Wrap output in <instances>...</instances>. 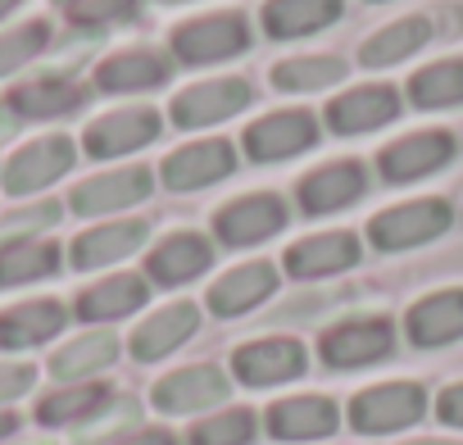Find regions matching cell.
<instances>
[{"label": "cell", "mask_w": 463, "mask_h": 445, "mask_svg": "<svg viewBox=\"0 0 463 445\" xmlns=\"http://www.w3.org/2000/svg\"><path fill=\"white\" fill-rule=\"evenodd\" d=\"M250 42L255 33L241 10H213V14H195L177 24L168 37V55L182 69H209V64H227V60L246 55Z\"/></svg>", "instance_id": "6da1fadb"}, {"label": "cell", "mask_w": 463, "mask_h": 445, "mask_svg": "<svg viewBox=\"0 0 463 445\" xmlns=\"http://www.w3.org/2000/svg\"><path fill=\"white\" fill-rule=\"evenodd\" d=\"M449 228H454V204L445 195H422V200H404V204L373 213L368 241L382 255H400V251H418V246L440 241Z\"/></svg>", "instance_id": "7a4b0ae2"}, {"label": "cell", "mask_w": 463, "mask_h": 445, "mask_svg": "<svg viewBox=\"0 0 463 445\" xmlns=\"http://www.w3.org/2000/svg\"><path fill=\"white\" fill-rule=\"evenodd\" d=\"M73 164H78V141L73 137H64V132L33 137L0 164V191L14 195V200L37 195V191L55 186L64 173H73Z\"/></svg>", "instance_id": "3957f363"}, {"label": "cell", "mask_w": 463, "mask_h": 445, "mask_svg": "<svg viewBox=\"0 0 463 445\" xmlns=\"http://www.w3.org/2000/svg\"><path fill=\"white\" fill-rule=\"evenodd\" d=\"M255 105V87L246 78H209V82H191L168 100V123L177 132H200V128H218L227 118H237Z\"/></svg>", "instance_id": "277c9868"}, {"label": "cell", "mask_w": 463, "mask_h": 445, "mask_svg": "<svg viewBox=\"0 0 463 445\" xmlns=\"http://www.w3.org/2000/svg\"><path fill=\"white\" fill-rule=\"evenodd\" d=\"M159 137H164L159 109H150V105H128V109H109V114L91 118V123L82 128L78 150L91 155L96 164H109V159H123V155H137V150L155 146Z\"/></svg>", "instance_id": "5b68a950"}, {"label": "cell", "mask_w": 463, "mask_h": 445, "mask_svg": "<svg viewBox=\"0 0 463 445\" xmlns=\"http://www.w3.org/2000/svg\"><path fill=\"white\" fill-rule=\"evenodd\" d=\"M287 218H291V209H287V200L278 191H250V195L227 200L213 213V237L227 251L264 246V241H273L287 228Z\"/></svg>", "instance_id": "8992f818"}, {"label": "cell", "mask_w": 463, "mask_h": 445, "mask_svg": "<svg viewBox=\"0 0 463 445\" xmlns=\"http://www.w3.org/2000/svg\"><path fill=\"white\" fill-rule=\"evenodd\" d=\"M454 155H458L454 132H445V128H422V132H409V137H400V141H386V146L377 150V173H382V182H391V186H413V182H422V177L449 168Z\"/></svg>", "instance_id": "52a82bcc"}, {"label": "cell", "mask_w": 463, "mask_h": 445, "mask_svg": "<svg viewBox=\"0 0 463 445\" xmlns=\"http://www.w3.org/2000/svg\"><path fill=\"white\" fill-rule=\"evenodd\" d=\"M237 173V146L227 137H204V141H186L177 146L173 155L159 159V182L177 195L186 191H204V186H218Z\"/></svg>", "instance_id": "ba28073f"}, {"label": "cell", "mask_w": 463, "mask_h": 445, "mask_svg": "<svg viewBox=\"0 0 463 445\" xmlns=\"http://www.w3.org/2000/svg\"><path fill=\"white\" fill-rule=\"evenodd\" d=\"M318 146V114L309 109H273L255 118L241 137V150L250 164H287Z\"/></svg>", "instance_id": "9c48e42d"}, {"label": "cell", "mask_w": 463, "mask_h": 445, "mask_svg": "<svg viewBox=\"0 0 463 445\" xmlns=\"http://www.w3.org/2000/svg\"><path fill=\"white\" fill-rule=\"evenodd\" d=\"M395 355V323L391 318H345L318 336V359L336 373L368 368Z\"/></svg>", "instance_id": "30bf717a"}, {"label": "cell", "mask_w": 463, "mask_h": 445, "mask_svg": "<svg viewBox=\"0 0 463 445\" xmlns=\"http://www.w3.org/2000/svg\"><path fill=\"white\" fill-rule=\"evenodd\" d=\"M422 413H427V391L418 382H382V386H368L350 400V427L364 436L404 431Z\"/></svg>", "instance_id": "8fae6325"}, {"label": "cell", "mask_w": 463, "mask_h": 445, "mask_svg": "<svg viewBox=\"0 0 463 445\" xmlns=\"http://www.w3.org/2000/svg\"><path fill=\"white\" fill-rule=\"evenodd\" d=\"M155 191V173L146 164H128V168H105L82 177L69 191V209L78 218H105V213H123L132 204H141Z\"/></svg>", "instance_id": "7c38bea8"}, {"label": "cell", "mask_w": 463, "mask_h": 445, "mask_svg": "<svg viewBox=\"0 0 463 445\" xmlns=\"http://www.w3.org/2000/svg\"><path fill=\"white\" fill-rule=\"evenodd\" d=\"M400 109H404L400 87H391V82H368V87H350V91L332 96L327 109H323V123H327L336 137H368V132L395 123Z\"/></svg>", "instance_id": "4fadbf2b"}, {"label": "cell", "mask_w": 463, "mask_h": 445, "mask_svg": "<svg viewBox=\"0 0 463 445\" xmlns=\"http://www.w3.org/2000/svg\"><path fill=\"white\" fill-rule=\"evenodd\" d=\"M309 368V350L296 336H264V341H246L232 355V377L241 386L269 391L282 382H296Z\"/></svg>", "instance_id": "5bb4252c"}, {"label": "cell", "mask_w": 463, "mask_h": 445, "mask_svg": "<svg viewBox=\"0 0 463 445\" xmlns=\"http://www.w3.org/2000/svg\"><path fill=\"white\" fill-rule=\"evenodd\" d=\"M168 78H173V55L155 46H123L96 64L91 87L100 96H141V91H159Z\"/></svg>", "instance_id": "9a60e30c"}, {"label": "cell", "mask_w": 463, "mask_h": 445, "mask_svg": "<svg viewBox=\"0 0 463 445\" xmlns=\"http://www.w3.org/2000/svg\"><path fill=\"white\" fill-rule=\"evenodd\" d=\"M364 191H368V168H364V159H332V164H318L314 173H305V177L296 182L300 213H309V218L341 213V209H350L354 200H364Z\"/></svg>", "instance_id": "2e32d148"}, {"label": "cell", "mask_w": 463, "mask_h": 445, "mask_svg": "<svg viewBox=\"0 0 463 445\" xmlns=\"http://www.w3.org/2000/svg\"><path fill=\"white\" fill-rule=\"evenodd\" d=\"M227 395H232V382L218 364H191V368H177V373H168L150 386V404L168 418L227 404Z\"/></svg>", "instance_id": "e0dca14e"}, {"label": "cell", "mask_w": 463, "mask_h": 445, "mask_svg": "<svg viewBox=\"0 0 463 445\" xmlns=\"http://www.w3.org/2000/svg\"><path fill=\"white\" fill-rule=\"evenodd\" d=\"M87 100H91V87H82L69 73H46V78L10 87L5 109L14 118H28V123H55V118H69V114L87 109Z\"/></svg>", "instance_id": "ac0fdd59"}, {"label": "cell", "mask_w": 463, "mask_h": 445, "mask_svg": "<svg viewBox=\"0 0 463 445\" xmlns=\"http://www.w3.org/2000/svg\"><path fill=\"white\" fill-rule=\"evenodd\" d=\"M150 237V222L146 218H109V222H96V228L78 232L73 246H69V264L78 273H96V269H109V264H123L128 255H137Z\"/></svg>", "instance_id": "d6986e66"}, {"label": "cell", "mask_w": 463, "mask_h": 445, "mask_svg": "<svg viewBox=\"0 0 463 445\" xmlns=\"http://www.w3.org/2000/svg\"><path fill=\"white\" fill-rule=\"evenodd\" d=\"M278 282H282L278 264H269V260H250V264L227 269V273L209 287L204 305H209L213 318H241V314L260 309V305L278 291Z\"/></svg>", "instance_id": "ffe728a7"}, {"label": "cell", "mask_w": 463, "mask_h": 445, "mask_svg": "<svg viewBox=\"0 0 463 445\" xmlns=\"http://www.w3.org/2000/svg\"><path fill=\"white\" fill-rule=\"evenodd\" d=\"M364 255L359 237L336 228V232H318V237H300L287 255H282V269L300 282H314V278H336L345 269H354Z\"/></svg>", "instance_id": "44dd1931"}, {"label": "cell", "mask_w": 463, "mask_h": 445, "mask_svg": "<svg viewBox=\"0 0 463 445\" xmlns=\"http://www.w3.org/2000/svg\"><path fill=\"white\" fill-rule=\"evenodd\" d=\"M209 269H213V241L200 237V232H173L146 255V282L150 287H186Z\"/></svg>", "instance_id": "7402d4cb"}, {"label": "cell", "mask_w": 463, "mask_h": 445, "mask_svg": "<svg viewBox=\"0 0 463 445\" xmlns=\"http://www.w3.org/2000/svg\"><path fill=\"white\" fill-rule=\"evenodd\" d=\"M195 332H200V309H195L191 300H173V305L155 309L146 323H137L128 350H132L137 364H159V359H168L177 346H186Z\"/></svg>", "instance_id": "603a6c76"}, {"label": "cell", "mask_w": 463, "mask_h": 445, "mask_svg": "<svg viewBox=\"0 0 463 445\" xmlns=\"http://www.w3.org/2000/svg\"><path fill=\"white\" fill-rule=\"evenodd\" d=\"M404 332L418 350H440V346H454L463 336V287H449V291H431L422 300L409 305L404 314Z\"/></svg>", "instance_id": "cb8c5ba5"}, {"label": "cell", "mask_w": 463, "mask_h": 445, "mask_svg": "<svg viewBox=\"0 0 463 445\" xmlns=\"http://www.w3.org/2000/svg\"><path fill=\"white\" fill-rule=\"evenodd\" d=\"M269 436L273 440H323L341 427V409L327 395H291L269 404Z\"/></svg>", "instance_id": "d4e9b609"}, {"label": "cell", "mask_w": 463, "mask_h": 445, "mask_svg": "<svg viewBox=\"0 0 463 445\" xmlns=\"http://www.w3.org/2000/svg\"><path fill=\"white\" fill-rule=\"evenodd\" d=\"M150 300V282L141 273H109L100 282H91L87 291H78L73 314L82 323H118L128 314H137Z\"/></svg>", "instance_id": "484cf974"}, {"label": "cell", "mask_w": 463, "mask_h": 445, "mask_svg": "<svg viewBox=\"0 0 463 445\" xmlns=\"http://www.w3.org/2000/svg\"><path fill=\"white\" fill-rule=\"evenodd\" d=\"M345 14V0H264L260 24L273 42H300L332 28Z\"/></svg>", "instance_id": "4316f807"}, {"label": "cell", "mask_w": 463, "mask_h": 445, "mask_svg": "<svg viewBox=\"0 0 463 445\" xmlns=\"http://www.w3.org/2000/svg\"><path fill=\"white\" fill-rule=\"evenodd\" d=\"M69 309L60 300H24L0 314V350H33L64 332Z\"/></svg>", "instance_id": "83f0119b"}, {"label": "cell", "mask_w": 463, "mask_h": 445, "mask_svg": "<svg viewBox=\"0 0 463 445\" xmlns=\"http://www.w3.org/2000/svg\"><path fill=\"white\" fill-rule=\"evenodd\" d=\"M118 359V336L114 332H82V336H73V341H64L55 355H51V377L60 382V386H69V382H91L96 373H105L109 364Z\"/></svg>", "instance_id": "f1b7e54d"}, {"label": "cell", "mask_w": 463, "mask_h": 445, "mask_svg": "<svg viewBox=\"0 0 463 445\" xmlns=\"http://www.w3.org/2000/svg\"><path fill=\"white\" fill-rule=\"evenodd\" d=\"M431 37V24L427 14H404V19H391L382 33H373L364 46H359V64L364 69H391V64H404L409 55H418Z\"/></svg>", "instance_id": "f546056e"}, {"label": "cell", "mask_w": 463, "mask_h": 445, "mask_svg": "<svg viewBox=\"0 0 463 445\" xmlns=\"http://www.w3.org/2000/svg\"><path fill=\"white\" fill-rule=\"evenodd\" d=\"M345 73H350V64L341 55H291V60L269 69V82L278 91H291V96H314V91L341 87Z\"/></svg>", "instance_id": "4dcf8cb0"}, {"label": "cell", "mask_w": 463, "mask_h": 445, "mask_svg": "<svg viewBox=\"0 0 463 445\" xmlns=\"http://www.w3.org/2000/svg\"><path fill=\"white\" fill-rule=\"evenodd\" d=\"M64 264V251L51 237H33V241H14V246H0V291L10 287H28L42 278H55Z\"/></svg>", "instance_id": "1f68e13d"}, {"label": "cell", "mask_w": 463, "mask_h": 445, "mask_svg": "<svg viewBox=\"0 0 463 445\" xmlns=\"http://www.w3.org/2000/svg\"><path fill=\"white\" fill-rule=\"evenodd\" d=\"M114 391L105 382H69V386H55L51 395H42L37 404V422L42 427H78L87 422Z\"/></svg>", "instance_id": "d6a6232c"}, {"label": "cell", "mask_w": 463, "mask_h": 445, "mask_svg": "<svg viewBox=\"0 0 463 445\" xmlns=\"http://www.w3.org/2000/svg\"><path fill=\"white\" fill-rule=\"evenodd\" d=\"M404 100L413 109H454V105H463V55L418 69L404 87Z\"/></svg>", "instance_id": "836d02e7"}, {"label": "cell", "mask_w": 463, "mask_h": 445, "mask_svg": "<svg viewBox=\"0 0 463 445\" xmlns=\"http://www.w3.org/2000/svg\"><path fill=\"white\" fill-rule=\"evenodd\" d=\"M137 427H141V400L137 395H109L87 422L73 427V440L78 445H114Z\"/></svg>", "instance_id": "e575fe53"}, {"label": "cell", "mask_w": 463, "mask_h": 445, "mask_svg": "<svg viewBox=\"0 0 463 445\" xmlns=\"http://www.w3.org/2000/svg\"><path fill=\"white\" fill-rule=\"evenodd\" d=\"M51 51V24L46 19H24L14 28L0 33V82L24 73L28 64H37Z\"/></svg>", "instance_id": "d590c367"}, {"label": "cell", "mask_w": 463, "mask_h": 445, "mask_svg": "<svg viewBox=\"0 0 463 445\" xmlns=\"http://www.w3.org/2000/svg\"><path fill=\"white\" fill-rule=\"evenodd\" d=\"M255 431H260V418L250 409H218L186 431V445H250Z\"/></svg>", "instance_id": "8d00e7d4"}, {"label": "cell", "mask_w": 463, "mask_h": 445, "mask_svg": "<svg viewBox=\"0 0 463 445\" xmlns=\"http://www.w3.org/2000/svg\"><path fill=\"white\" fill-rule=\"evenodd\" d=\"M60 204L55 200H37V204H24L14 213L0 218V246H14V241H33V237H46V228L60 222Z\"/></svg>", "instance_id": "74e56055"}, {"label": "cell", "mask_w": 463, "mask_h": 445, "mask_svg": "<svg viewBox=\"0 0 463 445\" xmlns=\"http://www.w3.org/2000/svg\"><path fill=\"white\" fill-rule=\"evenodd\" d=\"M146 0H87V5L73 10V24L87 33H105V28H128L141 19Z\"/></svg>", "instance_id": "f35d334b"}, {"label": "cell", "mask_w": 463, "mask_h": 445, "mask_svg": "<svg viewBox=\"0 0 463 445\" xmlns=\"http://www.w3.org/2000/svg\"><path fill=\"white\" fill-rule=\"evenodd\" d=\"M33 382H37V368L33 364H0V404L28 395Z\"/></svg>", "instance_id": "ab89813d"}, {"label": "cell", "mask_w": 463, "mask_h": 445, "mask_svg": "<svg viewBox=\"0 0 463 445\" xmlns=\"http://www.w3.org/2000/svg\"><path fill=\"white\" fill-rule=\"evenodd\" d=\"M436 418L449 427H463V382H454L436 395Z\"/></svg>", "instance_id": "60d3db41"}, {"label": "cell", "mask_w": 463, "mask_h": 445, "mask_svg": "<svg viewBox=\"0 0 463 445\" xmlns=\"http://www.w3.org/2000/svg\"><path fill=\"white\" fill-rule=\"evenodd\" d=\"M114 445H182V436L168 431V427H137V431H128V436L114 440Z\"/></svg>", "instance_id": "b9f144b4"}, {"label": "cell", "mask_w": 463, "mask_h": 445, "mask_svg": "<svg viewBox=\"0 0 463 445\" xmlns=\"http://www.w3.org/2000/svg\"><path fill=\"white\" fill-rule=\"evenodd\" d=\"M14 431H19V418L0 409V440H5V436H14Z\"/></svg>", "instance_id": "7bdbcfd3"}, {"label": "cell", "mask_w": 463, "mask_h": 445, "mask_svg": "<svg viewBox=\"0 0 463 445\" xmlns=\"http://www.w3.org/2000/svg\"><path fill=\"white\" fill-rule=\"evenodd\" d=\"M19 5H24V0H0V24H5V19H10Z\"/></svg>", "instance_id": "ee69618b"}, {"label": "cell", "mask_w": 463, "mask_h": 445, "mask_svg": "<svg viewBox=\"0 0 463 445\" xmlns=\"http://www.w3.org/2000/svg\"><path fill=\"white\" fill-rule=\"evenodd\" d=\"M51 5H55V10H69V14H73L78 5H87V0H51Z\"/></svg>", "instance_id": "f6af8a7d"}, {"label": "cell", "mask_w": 463, "mask_h": 445, "mask_svg": "<svg viewBox=\"0 0 463 445\" xmlns=\"http://www.w3.org/2000/svg\"><path fill=\"white\" fill-rule=\"evenodd\" d=\"M404 445H458V440H436V436H427V440H404Z\"/></svg>", "instance_id": "bcb514c9"}, {"label": "cell", "mask_w": 463, "mask_h": 445, "mask_svg": "<svg viewBox=\"0 0 463 445\" xmlns=\"http://www.w3.org/2000/svg\"><path fill=\"white\" fill-rule=\"evenodd\" d=\"M159 5H186V0H159Z\"/></svg>", "instance_id": "7dc6e473"}, {"label": "cell", "mask_w": 463, "mask_h": 445, "mask_svg": "<svg viewBox=\"0 0 463 445\" xmlns=\"http://www.w3.org/2000/svg\"><path fill=\"white\" fill-rule=\"evenodd\" d=\"M368 5H386V0H368Z\"/></svg>", "instance_id": "c3c4849f"}]
</instances>
